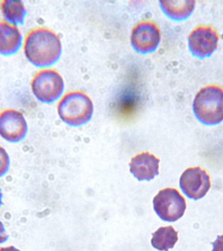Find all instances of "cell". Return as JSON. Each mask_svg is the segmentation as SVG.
Instances as JSON below:
<instances>
[{"label":"cell","instance_id":"13","mask_svg":"<svg viewBox=\"0 0 223 251\" xmlns=\"http://www.w3.org/2000/svg\"><path fill=\"white\" fill-rule=\"evenodd\" d=\"M1 11L5 21L14 25H22L24 23L26 9L20 0H3L1 1Z\"/></svg>","mask_w":223,"mask_h":251},{"label":"cell","instance_id":"17","mask_svg":"<svg viewBox=\"0 0 223 251\" xmlns=\"http://www.w3.org/2000/svg\"><path fill=\"white\" fill-rule=\"evenodd\" d=\"M9 238V235L7 233L5 226L1 221H0V244L5 243Z\"/></svg>","mask_w":223,"mask_h":251},{"label":"cell","instance_id":"19","mask_svg":"<svg viewBox=\"0 0 223 251\" xmlns=\"http://www.w3.org/2000/svg\"><path fill=\"white\" fill-rule=\"evenodd\" d=\"M3 192H2V190L1 188H0V207H1L2 205H3Z\"/></svg>","mask_w":223,"mask_h":251},{"label":"cell","instance_id":"7","mask_svg":"<svg viewBox=\"0 0 223 251\" xmlns=\"http://www.w3.org/2000/svg\"><path fill=\"white\" fill-rule=\"evenodd\" d=\"M219 35L213 27L201 25L195 27L188 37V47L196 58H209L218 47Z\"/></svg>","mask_w":223,"mask_h":251},{"label":"cell","instance_id":"8","mask_svg":"<svg viewBox=\"0 0 223 251\" xmlns=\"http://www.w3.org/2000/svg\"><path fill=\"white\" fill-rule=\"evenodd\" d=\"M28 133V125L22 112L8 108L0 112V136L7 142L22 141Z\"/></svg>","mask_w":223,"mask_h":251},{"label":"cell","instance_id":"3","mask_svg":"<svg viewBox=\"0 0 223 251\" xmlns=\"http://www.w3.org/2000/svg\"><path fill=\"white\" fill-rule=\"evenodd\" d=\"M93 109L91 98L80 90L66 92L57 105L61 120L71 126H80L88 123L93 115Z\"/></svg>","mask_w":223,"mask_h":251},{"label":"cell","instance_id":"1","mask_svg":"<svg viewBox=\"0 0 223 251\" xmlns=\"http://www.w3.org/2000/svg\"><path fill=\"white\" fill-rule=\"evenodd\" d=\"M23 49L29 62L42 69L58 62L62 52L60 36L52 29L43 26L28 31L23 40Z\"/></svg>","mask_w":223,"mask_h":251},{"label":"cell","instance_id":"6","mask_svg":"<svg viewBox=\"0 0 223 251\" xmlns=\"http://www.w3.org/2000/svg\"><path fill=\"white\" fill-rule=\"evenodd\" d=\"M161 39V32L154 21L143 20L133 26L131 33V45L136 52L147 54L157 48Z\"/></svg>","mask_w":223,"mask_h":251},{"label":"cell","instance_id":"4","mask_svg":"<svg viewBox=\"0 0 223 251\" xmlns=\"http://www.w3.org/2000/svg\"><path fill=\"white\" fill-rule=\"evenodd\" d=\"M64 80L60 73L52 68H43L36 72L31 81L33 95L44 103H53L62 96Z\"/></svg>","mask_w":223,"mask_h":251},{"label":"cell","instance_id":"9","mask_svg":"<svg viewBox=\"0 0 223 251\" xmlns=\"http://www.w3.org/2000/svg\"><path fill=\"white\" fill-rule=\"evenodd\" d=\"M179 186L189 199H201L211 188L210 176L200 166L189 168L180 176Z\"/></svg>","mask_w":223,"mask_h":251},{"label":"cell","instance_id":"5","mask_svg":"<svg viewBox=\"0 0 223 251\" xmlns=\"http://www.w3.org/2000/svg\"><path fill=\"white\" fill-rule=\"evenodd\" d=\"M153 204L158 217L162 221L170 223L181 219L187 209L185 198L173 188L160 190L154 198Z\"/></svg>","mask_w":223,"mask_h":251},{"label":"cell","instance_id":"16","mask_svg":"<svg viewBox=\"0 0 223 251\" xmlns=\"http://www.w3.org/2000/svg\"><path fill=\"white\" fill-rule=\"evenodd\" d=\"M211 245H213L212 251H223V235H218Z\"/></svg>","mask_w":223,"mask_h":251},{"label":"cell","instance_id":"18","mask_svg":"<svg viewBox=\"0 0 223 251\" xmlns=\"http://www.w3.org/2000/svg\"><path fill=\"white\" fill-rule=\"evenodd\" d=\"M0 251H21L19 249L16 248L14 246H9L6 247H1Z\"/></svg>","mask_w":223,"mask_h":251},{"label":"cell","instance_id":"2","mask_svg":"<svg viewBox=\"0 0 223 251\" xmlns=\"http://www.w3.org/2000/svg\"><path fill=\"white\" fill-rule=\"evenodd\" d=\"M196 119L205 126H215L223 121V89L215 84L201 88L193 103Z\"/></svg>","mask_w":223,"mask_h":251},{"label":"cell","instance_id":"15","mask_svg":"<svg viewBox=\"0 0 223 251\" xmlns=\"http://www.w3.org/2000/svg\"><path fill=\"white\" fill-rule=\"evenodd\" d=\"M11 160L7 151L0 145V178L3 177L9 171Z\"/></svg>","mask_w":223,"mask_h":251},{"label":"cell","instance_id":"12","mask_svg":"<svg viewBox=\"0 0 223 251\" xmlns=\"http://www.w3.org/2000/svg\"><path fill=\"white\" fill-rule=\"evenodd\" d=\"M193 0H162L160 7L164 15L174 21H183L191 16L195 7Z\"/></svg>","mask_w":223,"mask_h":251},{"label":"cell","instance_id":"10","mask_svg":"<svg viewBox=\"0 0 223 251\" xmlns=\"http://www.w3.org/2000/svg\"><path fill=\"white\" fill-rule=\"evenodd\" d=\"M159 162L154 154L143 152L131 158L130 172L138 181H150L159 174Z\"/></svg>","mask_w":223,"mask_h":251},{"label":"cell","instance_id":"11","mask_svg":"<svg viewBox=\"0 0 223 251\" xmlns=\"http://www.w3.org/2000/svg\"><path fill=\"white\" fill-rule=\"evenodd\" d=\"M22 43V35L17 25L0 21V55L7 56L15 54Z\"/></svg>","mask_w":223,"mask_h":251},{"label":"cell","instance_id":"14","mask_svg":"<svg viewBox=\"0 0 223 251\" xmlns=\"http://www.w3.org/2000/svg\"><path fill=\"white\" fill-rule=\"evenodd\" d=\"M152 246L159 251H168L173 249L178 241V232L172 226L159 227L152 233Z\"/></svg>","mask_w":223,"mask_h":251}]
</instances>
